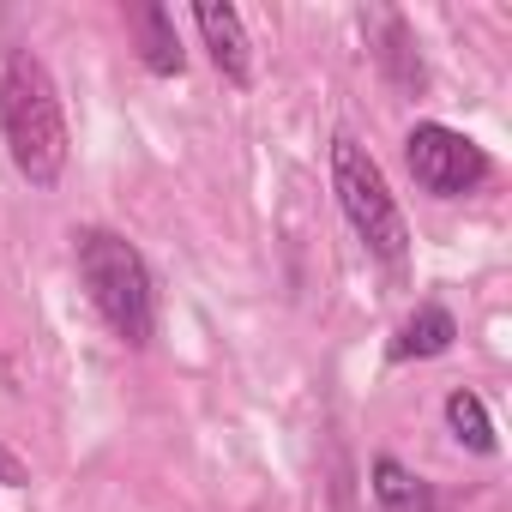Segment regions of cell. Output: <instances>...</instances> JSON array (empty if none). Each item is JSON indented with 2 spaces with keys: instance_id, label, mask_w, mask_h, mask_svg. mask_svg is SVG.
I'll return each mask as SVG.
<instances>
[{
  "instance_id": "obj_1",
  "label": "cell",
  "mask_w": 512,
  "mask_h": 512,
  "mask_svg": "<svg viewBox=\"0 0 512 512\" xmlns=\"http://www.w3.org/2000/svg\"><path fill=\"white\" fill-rule=\"evenodd\" d=\"M0 139H7L13 169L37 193L61 187V175L73 163V133H67L55 73L37 49H7V61H0Z\"/></svg>"
},
{
  "instance_id": "obj_2",
  "label": "cell",
  "mask_w": 512,
  "mask_h": 512,
  "mask_svg": "<svg viewBox=\"0 0 512 512\" xmlns=\"http://www.w3.org/2000/svg\"><path fill=\"white\" fill-rule=\"evenodd\" d=\"M73 266H79L85 302L97 308L109 338L127 350H151L163 302H157V272L139 253V241H127L109 223H79L73 229Z\"/></svg>"
},
{
  "instance_id": "obj_3",
  "label": "cell",
  "mask_w": 512,
  "mask_h": 512,
  "mask_svg": "<svg viewBox=\"0 0 512 512\" xmlns=\"http://www.w3.org/2000/svg\"><path fill=\"white\" fill-rule=\"evenodd\" d=\"M332 193H338V211H344L350 235L368 247V260H380L386 272H404V260H410L404 205H398L380 157L356 133H332Z\"/></svg>"
},
{
  "instance_id": "obj_4",
  "label": "cell",
  "mask_w": 512,
  "mask_h": 512,
  "mask_svg": "<svg viewBox=\"0 0 512 512\" xmlns=\"http://www.w3.org/2000/svg\"><path fill=\"white\" fill-rule=\"evenodd\" d=\"M404 169L428 199H470L494 181V157L488 145H476L470 133L446 127V121H410L404 133Z\"/></svg>"
},
{
  "instance_id": "obj_5",
  "label": "cell",
  "mask_w": 512,
  "mask_h": 512,
  "mask_svg": "<svg viewBox=\"0 0 512 512\" xmlns=\"http://www.w3.org/2000/svg\"><path fill=\"white\" fill-rule=\"evenodd\" d=\"M193 31H199V49L205 61L223 73V85L247 91L253 85V37H247V19L229 7H217V0H205V7H193Z\"/></svg>"
},
{
  "instance_id": "obj_6",
  "label": "cell",
  "mask_w": 512,
  "mask_h": 512,
  "mask_svg": "<svg viewBox=\"0 0 512 512\" xmlns=\"http://www.w3.org/2000/svg\"><path fill=\"white\" fill-rule=\"evenodd\" d=\"M362 25H368V49H374L380 73L398 91H422L428 85V67H422V43H416L410 19L392 13V7H374V13H362Z\"/></svg>"
},
{
  "instance_id": "obj_7",
  "label": "cell",
  "mask_w": 512,
  "mask_h": 512,
  "mask_svg": "<svg viewBox=\"0 0 512 512\" xmlns=\"http://www.w3.org/2000/svg\"><path fill=\"white\" fill-rule=\"evenodd\" d=\"M127 31H133L139 67L151 79H181L187 73V43H181V25H175L169 7H157V0H133V7H127Z\"/></svg>"
},
{
  "instance_id": "obj_8",
  "label": "cell",
  "mask_w": 512,
  "mask_h": 512,
  "mask_svg": "<svg viewBox=\"0 0 512 512\" xmlns=\"http://www.w3.org/2000/svg\"><path fill=\"white\" fill-rule=\"evenodd\" d=\"M458 344V314L446 308V302H416L404 320H398V332H392V362H440L446 350Z\"/></svg>"
},
{
  "instance_id": "obj_9",
  "label": "cell",
  "mask_w": 512,
  "mask_h": 512,
  "mask_svg": "<svg viewBox=\"0 0 512 512\" xmlns=\"http://www.w3.org/2000/svg\"><path fill=\"white\" fill-rule=\"evenodd\" d=\"M368 494H374L380 512H440L434 482L422 470H410L398 452H374L368 458Z\"/></svg>"
},
{
  "instance_id": "obj_10",
  "label": "cell",
  "mask_w": 512,
  "mask_h": 512,
  "mask_svg": "<svg viewBox=\"0 0 512 512\" xmlns=\"http://www.w3.org/2000/svg\"><path fill=\"white\" fill-rule=\"evenodd\" d=\"M440 422H446V434L470 458H500V428H494V416H488V404H482L476 386H452L440 398Z\"/></svg>"
},
{
  "instance_id": "obj_11",
  "label": "cell",
  "mask_w": 512,
  "mask_h": 512,
  "mask_svg": "<svg viewBox=\"0 0 512 512\" xmlns=\"http://www.w3.org/2000/svg\"><path fill=\"white\" fill-rule=\"evenodd\" d=\"M31 482V464L7 446V440H0V488H25Z\"/></svg>"
},
{
  "instance_id": "obj_12",
  "label": "cell",
  "mask_w": 512,
  "mask_h": 512,
  "mask_svg": "<svg viewBox=\"0 0 512 512\" xmlns=\"http://www.w3.org/2000/svg\"><path fill=\"white\" fill-rule=\"evenodd\" d=\"M0 386H7V392H19V380H13V362H7V350H0Z\"/></svg>"
}]
</instances>
